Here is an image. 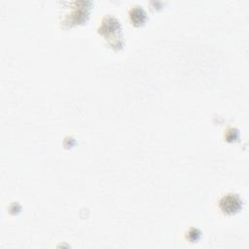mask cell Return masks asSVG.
<instances>
[{
  "label": "cell",
  "mask_w": 249,
  "mask_h": 249,
  "mask_svg": "<svg viewBox=\"0 0 249 249\" xmlns=\"http://www.w3.org/2000/svg\"><path fill=\"white\" fill-rule=\"evenodd\" d=\"M129 15H130L131 21L135 25H139L143 23L144 20L146 19V14L142 9V7H139V6H135L134 8H132L129 12Z\"/></svg>",
  "instance_id": "obj_3"
},
{
  "label": "cell",
  "mask_w": 249,
  "mask_h": 249,
  "mask_svg": "<svg viewBox=\"0 0 249 249\" xmlns=\"http://www.w3.org/2000/svg\"><path fill=\"white\" fill-rule=\"evenodd\" d=\"M99 33H101L102 35H104L108 40H111V45H112V40H117L116 36L118 37V34H121V26L120 23L118 21V19H116L113 17H106L103 18L102 24L99 28ZM119 39H122L120 37H118Z\"/></svg>",
  "instance_id": "obj_1"
},
{
  "label": "cell",
  "mask_w": 249,
  "mask_h": 249,
  "mask_svg": "<svg viewBox=\"0 0 249 249\" xmlns=\"http://www.w3.org/2000/svg\"><path fill=\"white\" fill-rule=\"evenodd\" d=\"M220 208L227 214H234L242 207V199L235 194H228L220 200Z\"/></svg>",
  "instance_id": "obj_2"
}]
</instances>
